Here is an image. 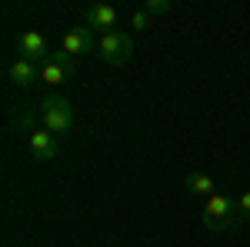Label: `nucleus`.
Here are the masks:
<instances>
[{
  "label": "nucleus",
  "mask_w": 250,
  "mask_h": 247,
  "mask_svg": "<svg viewBox=\"0 0 250 247\" xmlns=\"http://www.w3.org/2000/svg\"><path fill=\"white\" fill-rule=\"evenodd\" d=\"M83 20H87V27L90 30H117V10L110 3H90L87 10H83Z\"/></svg>",
  "instance_id": "6e6552de"
},
{
  "label": "nucleus",
  "mask_w": 250,
  "mask_h": 247,
  "mask_svg": "<svg viewBox=\"0 0 250 247\" xmlns=\"http://www.w3.org/2000/svg\"><path fill=\"white\" fill-rule=\"evenodd\" d=\"M27 147H30V154H34V160H57V154H60V144H57V137L47 131V127H37V131L27 137Z\"/></svg>",
  "instance_id": "423d86ee"
},
{
  "label": "nucleus",
  "mask_w": 250,
  "mask_h": 247,
  "mask_svg": "<svg viewBox=\"0 0 250 247\" xmlns=\"http://www.w3.org/2000/svg\"><path fill=\"white\" fill-rule=\"evenodd\" d=\"M237 214H240V221H250V190L237 197Z\"/></svg>",
  "instance_id": "ddd939ff"
},
{
  "label": "nucleus",
  "mask_w": 250,
  "mask_h": 247,
  "mask_svg": "<svg viewBox=\"0 0 250 247\" xmlns=\"http://www.w3.org/2000/svg\"><path fill=\"white\" fill-rule=\"evenodd\" d=\"M17 127L27 134V137H30V134L37 131V127H34V114H30V111H23V114H20V120H17Z\"/></svg>",
  "instance_id": "4468645a"
},
{
  "label": "nucleus",
  "mask_w": 250,
  "mask_h": 247,
  "mask_svg": "<svg viewBox=\"0 0 250 247\" xmlns=\"http://www.w3.org/2000/svg\"><path fill=\"white\" fill-rule=\"evenodd\" d=\"M140 10H147L150 17H164V14H170V10H173V3H170V0H147Z\"/></svg>",
  "instance_id": "f8f14e48"
},
{
  "label": "nucleus",
  "mask_w": 250,
  "mask_h": 247,
  "mask_svg": "<svg viewBox=\"0 0 250 247\" xmlns=\"http://www.w3.org/2000/svg\"><path fill=\"white\" fill-rule=\"evenodd\" d=\"M97 30H90L87 23L83 27H74V30H67L63 34V44H60V50L63 54H70V57H83V54H94L97 50Z\"/></svg>",
  "instance_id": "39448f33"
},
{
  "label": "nucleus",
  "mask_w": 250,
  "mask_h": 247,
  "mask_svg": "<svg viewBox=\"0 0 250 247\" xmlns=\"http://www.w3.org/2000/svg\"><path fill=\"white\" fill-rule=\"evenodd\" d=\"M17 50L23 60H34V64H43V60L50 57V50H47V40L40 37L37 30H23V34H17Z\"/></svg>",
  "instance_id": "0eeeda50"
},
{
  "label": "nucleus",
  "mask_w": 250,
  "mask_h": 247,
  "mask_svg": "<svg viewBox=\"0 0 250 247\" xmlns=\"http://www.w3.org/2000/svg\"><path fill=\"white\" fill-rule=\"evenodd\" d=\"M40 120L50 134H67L74 127V104L67 97H47L40 104Z\"/></svg>",
  "instance_id": "7ed1b4c3"
},
{
  "label": "nucleus",
  "mask_w": 250,
  "mask_h": 247,
  "mask_svg": "<svg viewBox=\"0 0 250 247\" xmlns=\"http://www.w3.org/2000/svg\"><path fill=\"white\" fill-rule=\"evenodd\" d=\"M77 77V57H70V54H50V57L40 64V80H47V84H67V80H74Z\"/></svg>",
  "instance_id": "20e7f679"
},
{
  "label": "nucleus",
  "mask_w": 250,
  "mask_h": 247,
  "mask_svg": "<svg viewBox=\"0 0 250 247\" xmlns=\"http://www.w3.org/2000/svg\"><path fill=\"white\" fill-rule=\"evenodd\" d=\"M7 77H10V84H17L20 90H30V87H34V84L40 80V64L17 57L14 64H10V70H7Z\"/></svg>",
  "instance_id": "1a4fd4ad"
},
{
  "label": "nucleus",
  "mask_w": 250,
  "mask_h": 247,
  "mask_svg": "<svg viewBox=\"0 0 250 247\" xmlns=\"http://www.w3.org/2000/svg\"><path fill=\"white\" fill-rule=\"evenodd\" d=\"M150 27H154V17H150L147 10H137L134 17H130V30H134V34H144V30H150Z\"/></svg>",
  "instance_id": "9b49d317"
},
{
  "label": "nucleus",
  "mask_w": 250,
  "mask_h": 247,
  "mask_svg": "<svg viewBox=\"0 0 250 247\" xmlns=\"http://www.w3.org/2000/svg\"><path fill=\"white\" fill-rule=\"evenodd\" d=\"M97 50H100V60L104 64H110V67H124L127 60L134 57V37L127 34V30H107V34H100V44H97Z\"/></svg>",
  "instance_id": "f257e3e1"
},
{
  "label": "nucleus",
  "mask_w": 250,
  "mask_h": 247,
  "mask_svg": "<svg viewBox=\"0 0 250 247\" xmlns=\"http://www.w3.org/2000/svg\"><path fill=\"white\" fill-rule=\"evenodd\" d=\"M237 221H240V214H237V201L233 197H227V194L207 197V204H204V227L207 230H227Z\"/></svg>",
  "instance_id": "f03ea898"
},
{
  "label": "nucleus",
  "mask_w": 250,
  "mask_h": 247,
  "mask_svg": "<svg viewBox=\"0 0 250 247\" xmlns=\"http://www.w3.org/2000/svg\"><path fill=\"white\" fill-rule=\"evenodd\" d=\"M184 187L190 194H197V197H213V177L204 171H190L184 177Z\"/></svg>",
  "instance_id": "9d476101"
}]
</instances>
